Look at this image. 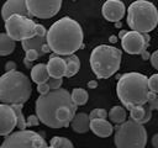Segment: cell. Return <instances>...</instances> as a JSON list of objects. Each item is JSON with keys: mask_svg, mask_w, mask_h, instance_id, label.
Here are the masks:
<instances>
[{"mask_svg": "<svg viewBox=\"0 0 158 148\" xmlns=\"http://www.w3.org/2000/svg\"><path fill=\"white\" fill-rule=\"evenodd\" d=\"M12 109L15 110V113H16V118H17V128L19 130H25L27 127V122H26V118L23 117L22 115V107H23V104H14L11 105Z\"/></svg>", "mask_w": 158, "mask_h": 148, "instance_id": "d4e9b609", "label": "cell"}, {"mask_svg": "<svg viewBox=\"0 0 158 148\" xmlns=\"http://www.w3.org/2000/svg\"><path fill=\"white\" fill-rule=\"evenodd\" d=\"M127 25L133 31L151 32L158 25L157 7L147 0H136L127 9Z\"/></svg>", "mask_w": 158, "mask_h": 148, "instance_id": "8992f818", "label": "cell"}, {"mask_svg": "<svg viewBox=\"0 0 158 148\" xmlns=\"http://www.w3.org/2000/svg\"><path fill=\"white\" fill-rule=\"evenodd\" d=\"M115 26H116L117 28H120V27H121V22H120V21H117V22H115Z\"/></svg>", "mask_w": 158, "mask_h": 148, "instance_id": "7bdbcfd3", "label": "cell"}, {"mask_svg": "<svg viewBox=\"0 0 158 148\" xmlns=\"http://www.w3.org/2000/svg\"><path fill=\"white\" fill-rule=\"evenodd\" d=\"M32 94L30 79L19 70L6 72L0 76V101L4 104H25Z\"/></svg>", "mask_w": 158, "mask_h": 148, "instance_id": "277c9868", "label": "cell"}, {"mask_svg": "<svg viewBox=\"0 0 158 148\" xmlns=\"http://www.w3.org/2000/svg\"><path fill=\"white\" fill-rule=\"evenodd\" d=\"M31 79L36 84L47 81L49 79V73H48V69H47V64L40 63V64H36L35 67H32L31 68Z\"/></svg>", "mask_w": 158, "mask_h": 148, "instance_id": "ffe728a7", "label": "cell"}, {"mask_svg": "<svg viewBox=\"0 0 158 148\" xmlns=\"http://www.w3.org/2000/svg\"><path fill=\"white\" fill-rule=\"evenodd\" d=\"M107 113L109 112L105 109H94V110H91L89 116H90V120H93V118H106L109 116Z\"/></svg>", "mask_w": 158, "mask_h": 148, "instance_id": "4316f807", "label": "cell"}, {"mask_svg": "<svg viewBox=\"0 0 158 148\" xmlns=\"http://www.w3.org/2000/svg\"><path fill=\"white\" fill-rule=\"evenodd\" d=\"M107 115H109L110 121L114 122V123H117V125L125 122V121H126V116H127L126 109L122 107V106H114V107L109 111Z\"/></svg>", "mask_w": 158, "mask_h": 148, "instance_id": "603a6c76", "label": "cell"}, {"mask_svg": "<svg viewBox=\"0 0 158 148\" xmlns=\"http://www.w3.org/2000/svg\"><path fill=\"white\" fill-rule=\"evenodd\" d=\"M14 14H19V15H23V16H31L28 10H27L26 0H6L4 2L2 7H1V17L4 18V21Z\"/></svg>", "mask_w": 158, "mask_h": 148, "instance_id": "5bb4252c", "label": "cell"}, {"mask_svg": "<svg viewBox=\"0 0 158 148\" xmlns=\"http://www.w3.org/2000/svg\"><path fill=\"white\" fill-rule=\"evenodd\" d=\"M152 146L154 148H158V133H156L153 137H152Z\"/></svg>", "mask_w": 158, "mask_h": 148, "instance_id": "8d00e7d4", "label": "cell"}, {"mask_svg": "<svg viewBox=\"0 0 158 148\" xmlns=\"http://www.w3.org/2000/svg\"><path fill=\"white\" fill-rule=\"evenodd\" d=\"M88 86H89L90 89H95V88L98 86V81H96V80H90V81L88 83Z\"/></svg>", "mask_w": 158, "mask_h": 148, "instance_id": "f35d334b", "label": "cell"}, {"mask_svg": "<svg viewBox=\"0 0 158 148\" xmlns=\"http://www.w3.org/2000/svg\"><path fill=\"white\" fill-rule=\"evenodd\" d=\"M125 4L121 0H106L101 9L104 18L110 22L120 21L125 16Z\"/></svg>", "mask_w": 158, "mask_h": 148, "instance_id": "4fadbf2b", "label": "cell"}, {"mask_svg": "<svg viewBox=\"0 0 158 148\" xmlns=\"http://www.w3.org/2000/svg\"><path fill=\"white\" fill-rule=\"evenodd\" d=\"M149 60H151L152 67H153L156 70H158V49H157V51H154V52L151 54Z\"/></svg>", "mask_w": 158, "mask_h": 148, "instance_id": "836d02e7", "label": "cell"}, {"mask_svg": "<svg viewBox=\"0 0 158 148\" xmlns=\"http://www.w3.org/2000/svg\"><path fill=\"white\" fill-rule=\"evenodd\" d=\"M23 64H25V67H26V68H28V69H30V68H32L31 60H28V59H26V58L23 59Z\"/></svg>", "mask_w": 158, "mask_h": 148, "instance_id": "ab89813d", "label": "cell"}, {"mask_svg": "<svg viewBox=\"0 0 158 148\" xmlns=\"http://www.w3.org/2000/svg\"><path fill=\"white\" fill-rule=\"evenodd\" d=\"M65 63H67V73L65 76L67 78H72L74 76L79 69H80V60L75 54H70L65 57Z\"/></svg>", "mask_w": 158, "mask_h": 148, "instance_id": "7402d4cb", "label": "cell"}, {"mask_svg": "<svg viewBox=\"0 0 158 148\" xmlns=\"http://www.w3.org/2000/svg\"><path fill=\"white\" fill-rule=\"evenodd\" d=\"M81 26L70 17H62L47 31V43L51 51L58 56H70L83 48Z\"/></svg>", "mask_w": 158, "mask_h": 148, "instance_id": "7a4b0ae2", "label": "cell"}, {"mask_svg": "<svg viewBox=\"0 0 158 148\" xmlns=\"http://www.w3.org/2000/svg\"><path fill=\"white\" fill-rule=\"evenodd\" d=\"M22 43V48L23 51L26 52L27 49H37L40 52L41 56H43V46L44 43H47V36H40V35H35L32 38H27V39H23L21 41Z\"/></svg>", "mask_w": 158, "mask_h": 148, "instance_id": "d6986e66", "label": "cell"}, {"mask_svg": "<svg viewBox=\"0 0 158 148\" xmlns=\"http://www.w3.org/2000/svg\"><path fill=\"white\" fill-rule=\"evenodd\" d=\"M149 35L148 32L138 31H127L121 38V46L123 51L128 54H141L149 46Z\"/></svg>", "mask_w": 158, "mask_h": 148, "instance_id": "30bf717a", "label": "cell"}, {"mask_svg": "<svg viewBox=\"0 0 158 148\" xmlns=\"http://www.w3.org/2000/svg\"><path fill=\"white\" fill-rule=\"evenodd\" d=\"M47 83H48L51 90H52V89H59V88L62 86V84H63V79H62V78H53V76H49V79L47 80Z\"/></svg>", "mask_w": 158, "mask_h": 148, "instance_id": "f1b7e54d", "label": "cell"}, {"mask_svg": "<svg viewBox=\"0 0 158 148\" xmlns=\"http://www.w3.org/2000/svg\"><path fill=\"white\" fill-rule=\"evenodd\" d=\"M141 57H142V59H143V60H147V59H149L151 53H148V51L146 49V51H143V52L141 53Z\"/></svg>", "mask_w": 158, "mask_h": 148, "instance_id": "74e56055", "label": "cell"}, {"mask_svg": "<svg viewBox=\"0 0 158 148\" xmlns=\"http://www.w3.org/2000/svg\"><path fill=\"white\" fill-rule=\"evenodd\" d=\"M148 86L152 92L158 94V74H153L148 78Z\"/></svg>", "mask_w": 158, "mask_h": 148, "instance_id": "83f0119b", "label": "cell"}, {"mask_svg": "<svg viewBox=\"0 0 158 148\" xmlns=\"http://www.w3.org/2000/svg\"><path fill=\"white\" fill-rule=\"evenodd\" d=\"M17 126L15 110L9 104H0V136L10 134Z\"/></svg>", "mask_w": 158, "mask_h": 148, "instance_id": "7c38bea8", "label": "cell"}, {"mask_svg": "<svg viewBox=\"0 0 158 148\" xmlns=\"http://www.w3.org/2000/svg\"><path fill=\"white\" fill-rule=\"evenodd\" d=\"M47 69H48L49 76H53V78L65 76V73H67L65 58H62V56H58L56 53L51 54L48 63H47Z\"/></svg>", "mask_w": 158, "mask_h": 148, "instance_id": "9a60e30c", "label": "cell"}, {"mask_svg": "<svg viewBox=\"0 0 158 148\" xmlns=\"http://www.w3.org/2000/svg\"><path fill=\"white\" fill-rule=\"evenodd\" d=\"M148 78L137 72L122 74L116 85V94L126 110L148 104L151 97Z\"/></svg>", "mask_w": 158, "mask_h": 148, "instance_id": "3957f363", "label": "cell"}, {"mask_svg": "<svg viewBox=\"0 0 158 148\" xmlns=\"http://www.w3.org/2000/svg\"><path fill=\"white\" fill-rule=\"evenodd\" d=\"M152 117V109L149 107L148 104L142 105V106H136L130 110V118L138 123H147Z\"/></svg>", "mask_w": 158, "mask_h": 148, "instance_id": "ac0fdd59", "label": "cell"}, {"mask_svg": "<svg viewBox=\"0 0 158 148\" xmlns=\"http://www.w3.org/2000/svg\"><path fill=\"white\" fill-rule=\"evenodd\" d=\"M5 30L15 41H23L36 35V23L28 16L14 14L5 20Z\"/></svg>", "mask_w": 158, "mask_h": 148, "instance_id": "9c48e42d", "label": "cell"}, {"mask_svg": "<svg viewBox=\"0 0 158 148\" xmlns=\"http://www.w3.org/2000/svg\"><path fill=\"white\" fill-rule=\"evenodd\" d=\"M126 32H127V31H125V30H121V31H120V33H118V37H120V38H122V37L125 36V33H126Z\"/></svg>", "mask_w": 158, "mask_h": 148, "instance_id": "b9f144b4", "label": "cell"}, {"mask_svg": "<svg viewBox=\"0 0 158 148\" xmlns=\"http://www.w3.org/2000/svg\"><path fill=\"white\" fill-rule=\"evenodd\" d=\"M77 107L69 91L59 88L41 94L36 100L35 110L43 125L51 128H63L70 125Z\"/></svg>", "mask_w": 158, "mask_h": 148, "instance_id": "6da1fadb", "label": "cell"}, {"mask_svg": "<svg viewBox=\"0 0 158 148\" xmlns=\"http://www.w3.org/2000/svg\"><path fill=\"white\" fill-rule=\"evenodd\" d=\"M26 122H27V126H37V125H40L41 121H40V118H38L37 115H30L27 117Z\"/></svg>", "mask_w": 158, "mask_h": 148, "instance_id": "d6a6232c", "label": "cell"}, {"mask_svg": "<svg viewBox=\"0 0 158 148\" xmlns=\"http://www.w3.org/2000/svg\"><path fill=\"white\" fill-rule=\"evenodd\" d=\"M36 35H40V36H47V31H46V28H44L43 25L36 23Z\"/></svg>", "mask_w": 158, "mask_h": 148, "instance_id": "e575fe53", "label": "cell"}, {"mask_svg": "<svg viewBox=\"0 0 158 148\" xmlns=\"http://www.w3.org/2000/svg\"><path fill=\"white\" fill-rule=\"evenodd\" d=\"M148 105H149V107L152 110H157L158 111V94L151 92V97H149Z\"/></svg>", "mask_w": 158, "mask_h": 148, "instance_id": "4dcf8cb0", "label": "cell"}, {"mask_svg": "<svg viewBox=\"0 0 158 148\" xmlns=\"http://www.w3.org/2000/svg\"><path fill=\"white\" fill-rule=\"evenodd\" d=\"M109 41H110L111 43H116V42H117V37H116V36H111V37L109 38Z\"/></svg>", "mask_w": 158, "mask_h": 148, "instance_id": "60d3db41", "label": "cell"}, {"mask_svg": "<svg viewBox=\"0 0 158 148\" xmlns=\"http://www.w3.org/2000/svg\"><path fill=\"white\" fill-rule=\"evenodd\" d=\"M114 143L117 148H144L147 131L142 123L130 118L116 126Z\"/></svg>", "mask_w": 158, "mask_h": 148, "instance_id": "52a82bcc", "label": "cell"}, {"mask_svg": "<svg viewBox=\"0 0 158 148\" xmlns=\"http://www.w3.org/2000/svg\"><path fill=\"white\" fill-rule=\"evenodd\" d=\"M38 57H41V54H40V52H38L37 49L31 48V49H27V51H26V56H25V58H26V59H28V60L33 62V60L38 59Z\"/></svg>", "mask_w": 158, "mask_h": 148, "instance_id": "f546056e", "label": "cell"}, {"mask_svg": "<svg viewBox=\"0 0 158 148\" xmlns=\"http://www.w3.org/2000/svg\"><path fill=\"white\" fill-rule=\"evenodd\" d=\"M70 126L77 133H86L90 130V116L85 112H78L72 118Z\"/></svg>", "mask_w": 158, "mask_h": 148, "instance_id": "e0dca14e", "label": "cell"}, {"mask_svg": "<svg viewBox=\"0 0 158 148\" xmlns=\"http://www.w3.org/2000/svg\"><path fill=\"white\" fill-rule=\"evenodd\" d=\"M49 147L51 148H73V143L65 137L56 136L49 141Z\"/></svg>", "mask_w": 158, "mask_h": 148, "instance_id": "484cf974", "label": "cell"}, {"mask_svg": "<svg viewBox=\"0 0 158 148\" xmlns=\"http://www.w3.org/2000/svg\"><path fill=\"white\" fill-rule=\"evenodd\" d=\"M1 148H47L46 139L31 130H19L5 136Z\"/></svg>", "mask_w": 158, "mask_h": 148, "instance_id": "ba28073f", "label": "cell"}, {"mask_svg": "<svg viewBox=\"0 0 158 148\" xmlns=\"http://www.w3.org/2000/svg\"><path fill=\"white\" fill-rule=\"evenodd\" d=\"M49 90H51V88H49V85H48L47 81L37 84V91H38L40 94H47Z\"/></svg>", "mask_w": 158, "mask_h": 148, "instance_id": "1f68e13d", "label": "cell"}, {"mask_svg": "<svg viewBox=\"0 0 158 148\" xmlns=\"http://www.w3.org/2000/svg\"><path fill=\"white\" fill-rule=\"evenodd\" d=\"M5 70H6V72H11V70H16V63H15V62H12V60H10V62H7V63L5 64Z\"/></svg>", "mask_w": 158, "mask_h": 148, "instance_id": "d590c367", "label": "cell"}, {"mask_svg": "<svg viewBox=\"0 0 158 148\" xmlns=\"http://www.w3.org/2000/svg\"><path fill=\"white\" fill-rule=\"evenodd\" d=\"M72 95V100L74 101V104L77 106H83L88 102V99H89V94L85 89H81V88H74L70 92Z\"/></svg>", "mask_w": 158, "mask_h": 148, "instance_id": "cb8c5ba5", "label": "cell"}, {"mask_svg": "<svg viewBox=\"0 0 158 148\" xmlns=\"http://www.w3.org/2000/svg\"><path fill=\"white\" fill-rule=\"evenodd\" d=\"M15 39L7 33H0V56H9L15 49Z\"/></svg>", "mask_w": 158, "mask_h": 148, "instance_id": "44dd1931", "label": "cell"}, {"mask_svg": "<svg viewBox=\"0 0 158 148\" xmlns=\"http://www.w3.org/2000/svg\"><path fill=\"white\" fill-rule=\"evenodd\" d=\"M90 130L98 137H110L114 132L112 125L106 118H93L90 120Z\"/></svg>", "mask_w": 158, "mask_h": 148, "instance_id": "2e32d148", "label": "cell"}, {"mask_svg": "<svg viewBox=\"0 0 158 148\" xmlns=\"http://www.w3.org/2000/svg\"><path fill=\"white\" fill-rule=\"evenodd\" d=\"M122 52L109 44H100L91 51L90 67L93 73L99 79H107L112 76L121 64Z\"/></svg>", "mask_w": 158, "mask_h": 148, "instance_id": "5b68a950", "label": "cell"}, {"mask_svg": "<svg viewBox=\"0 0 158 148\" xmlns=\"http://www.w3.org/2000/svg\"><path fill=\"white\" fill-rule=\"evenodd\" d=\"M26 5L31 16L51 18L60 10L62 0H26Z\"/></svg>", "mask_w": 158, "mask_h": 148, "instance_id": "8fae6325", "label": "cell"}]
</instances>
